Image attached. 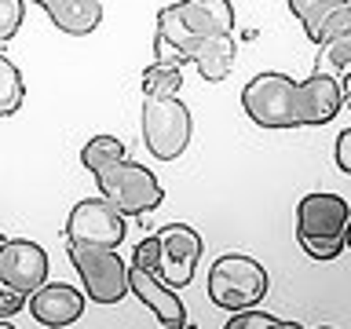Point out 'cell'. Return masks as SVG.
I'll use <instances>...</instances> for the list:
<instances>
[{
    "mask_svg": "<svg viewBox=\"0 0 351 329\" xmlns=\"http://www.w3.org/2000/svg\"><path fill=\"white\" fill-rule=\"evenodd\" d=\"M33 4H44V0H33Z\"/></svg>",
    "mask_w": 351,
    "mask_h": 329,
    "instance_id": "83f0119b",
    "label": "cell"
},
{
    "mask_svg": "<svg viewBox=\"0 0 351 329\" xmlns=\"http://www.w3.org/2000/svg\"><path fill=\"white\" fill-rule=\"evenodd\" d=\"M22 15H26V4H22V0H0V44L19 33Z\"/></svg>",
    "mask_w": 351,
    "mask_h": 329,
    "instance_id": "7402d4cb",
    "label": "cell"
},
{
    "mask_svg": "<svg viewBox=\"0 0 351 329\" xmlns=\"http://www.w3.org/2000/svg\"><path fill=\"white\" fill-rule=\"evenodd\" d=\"M158 238H161L158 274L172 285V289L191 285L194 271H197V256H202V234L186 223H169Z\"/></svg>",
    "mask_w": 351,
    "mask_h": 329,
    "instance_id": "9c48e42d",
    "label": "cell"
},
{
    "mask_svg": "<svg viewBox=\"0 0 351 329\" xmlns=\"http://www.w3.org/2000/svg\"><path fill=\"white\" fill-rule=\"evenodd\" d=\"M191 110L180 95H143V143L158 161H176L191 143Z\"/></svg>",
    "mask_w": 351,
    "mask_h": 329,
    "instance_id": "52a82bcc",
    "label": "cell"
},
{
    "mask_svg": "<svg viewBox=\"0 0 351 329\" xmlns=\"http://www.w3.org/2000/svg\"><path fill=\"white\" fill-rule=\"evenodd\" d=\"M227 329H300L296 322H282L267 311H256V307H241L227 318Z\"/></svg>",
    "mask_w": 351,
    "mask_h": 329,
    "instance_id": "d6986e66",
    "label": "cell"
},
{
    "mask_svg": "<svg viewBox=\"0 0 351 329\" xmlns=\"http://www.w3.org/2000/svg\"><path fill=\"white\" fill-rule=\"evenodd\" d=\"M22 99H26V84H22L19 66L11 62L8 55H0V117L15 114L22 106Z\"/></svg>",
    "mask_w": 351,
    "mask_h": 329,
    "instance_id": "2e32d148",
    "label": "cell"
},
{
    "mask_svg": "<svg viewBox=\"0 0 351 329\" xmlns=\"http://www.w3.org/2000/svg\"><path fill=\"white\" fill-rule=\"evenodd\" d=\"M26 300H29V315L37 318L40 326H48V329L73 326L77 318L84 315V293L73 289V285H62V282L37 285Z\"/></svg>",
    "mask_w": 351,
    "mask_h": 329,
    "instance_id": "4fadbf2b",
    "label": "cell"
},
{
    "mask_svg": "<svg viewBox=\"0 0 351 329\" xmlns=\"http://www.w3.org/2000/svg\"><path fill=\"white\" fill-rule=\"evenodd\" d=\"M344 33H351V4H340L333 15H329L322 26H318V33H315V44L322 48L326 40H333V37H344Z\"/></svg>",
    "mask_w": 351,
    "mask_h": 329,
    "instance_id": "ffe728a7",
    "label": "cell"
},
{
    "mask_svg": "<svg viewBox=\"0 0 351 329\" xmlns=\"http://www.w3.org/2000/svg\"><path fill=\"white\" fill-rule=\"evenodd\" d=\"M344 245L351 249V216H348V223H344Z\"/></svg>",
    "mask_w": 351,
    "mask_h": 329,
    "instance_id": "484cf974",
    "label": "cell"
},
{
    "mask_svg": "<svg viewBox=\"0 0 351 329\" xmlns=\"http://www.w3.org/2000/svg\"><path fill=\"white\" fill-rule=\"evenodd\" d=\"M348 4H351V0H348Z\"/></svg>",
    "mask_w": 351,
    "mask_h": 329,
    "instance_id": "f1b7e54d",
    "label": "cell"
},
{
    "mask_svg": "<svg viewBox=\"0 0 351 329\" xmlns=\"http://www.w3.org/2000/svg\"><path fill=\"white\" fill-rule=\"evenodd\" d=\"M183 62H191L205 81H227V73L234 70V33H194L180 44Z\"/></svg>",
    "mask_w": 351,
    "mask_h": 329,
    "instance_id": "7c38bea8",
    "label": "cell"
},
{
    "mask_svg": "<svg viewBox=\"0 0 351 329\" xmlns=\"http://www.w3.org/2000/svg\"><path fill=\"white\" fill-rule=\"evenodd\" d=\"M161 263V238L158 234H147L136 245V252H132V267H143V271H158Z\"/></svg>",
    "mask_w": 351,
    "mask_h": 329,
    "instance_id": "603a6c76",
    "label": "cell"
},
{
    "mask_svg": "<svg viewBox=\"0 0 351 329\" xmlns=\"http://www.w3.org/2000/svg\"><path fill=\"white\" fill-rule=\"evenodd\" d=\"M70 263L81 274V285L88 300L95 304H117L128 293V263L117 256V245H88L70 241Z\"/></svg>",
    "mask_w": 351,
    "mask_h": 329,
    "instance_id": "8992f818",
    "label": "cell"
},
{
    "mask_svg": "<svg viewBox=\"0 0 351 329\" xmlns=\"http://www.w3.org/2000/svg\"><path fill=\"white\" fill-rule=\"evenodd\" d=\"M194 33H234V8L227 0H176L158 11V62L183 66L180 44Z\"/></svg>",
    "mask_w": 351,
    "mask_h": 329,
    "instance_id": "7a4b0ae2",
    "label": "cell"
},
{
    "mask_svg": "<svg viewBox=\"0 0 351 329\" xmlns=\"http://www.w3.org/2000/svg\"><path fill=\"white\" fill-rule=\"evenodd\" d=\"M351 208L337 194H307L296 205V241L311 260H337Z\"/></svg>",
    "mask_w": 351,
    "mask_h": 329,
    "instance_id": "3957f363",
    "label": "cell"
},
{
    "mask_svg": "<svg viewBox=\"0 0 351 329\" xmlns=\"http://www.w3.org/2000/svg\"><path fill=\"white\" fill-rule=\"evenodd\" d=\"M55 22V29L70 33V37H88L103 22V4L99 0H44L40 4Z\"/></svg>",
    "mask_w": 351,
    "mask_h": 329,
    "instance_id": "5bb4252c",
    "label": "cell"
},
{
    "mask_svg": "<svg viewBox=\"0 0 351 329\" xmlns=\"http://www.w3.org/2000/svg\"><path fill=\"white\" fill-rule=\"evenodd\" d=\"M337 169L351 175V128H344L337 136Z\"/></svg>",
    "mask_w": 351,
    "mask_h": 329,
    "instance_id": "d4e9b609",
    "label": "cell"
},
{
    "mask_svg": "<svg viewBox=\"0 0 351 329\" xmlns=\"http://www.w3.org/2000/svg\"><path fill=\"white\" fill-rule=\"evenodd\" d=\"M322 55L329 59V66H333L337 73H351V33H344V37H333V40H326L322 44Z\"/></svg>",
    "mask_w": 351,
    "mask_h": 329,
    "instance_id": "44dd1931",
    "label": "cell"
},
{
    "mask_svg": "<svg viewBox=\"0 0 351 329\" xmlns=\"http://www.w3.org/2000/svg\"><path fill=\"white\" fill-rule=\"evenodd\" d=\"M0 282L15 285L19 293H33L48 282V252L29 238L0 241Z\"/></svg>",
    "mask_w": 351,
    "mask_h": 329,
    "instance_id": "30bf717a",
    "label": "cell"
},
{
    "mask_svg": "<svg viewBox=\"0 0 351 329\" xmlns=\"http://www.w3.org/2000/svg\"><path fill=\"white\" fill-rule=\"evenodd\" d=\"M271 289V278L263 263L241 252H227L213 263L208 271V300L223 311H241V307H256Z\"/></svg>",
    "mask_w": 351,
    "mask_h": 329,
    "instance_id": "5b68a950",
    "label": "cell"
},
{
    "mask_svg": "<svg viewBox=\"0 0 351 329\" xmlns=\"http://www.w3.org/2000/svg\"><path fill=\"white\" fill-rule=\"evenodd\" d=\"M92 175L99 183L103 202H110L121 216H147L165 202L158 175L150 169H143V164H136V161H128V158L110 161L103 169H95Z\"/></svg>",
    "mask_w": 351,
    "mask_h": 329,
    "instance_id": "277c9868",
    "label": "cell"
},
{
    "mask_svg": "<svg viewBox=\"0 0 351 329\" xmlns=\"http://www.w3.org/2000/svg\"><path fill=\"white\" fill-rule=\"evenodd\" d=\"M344 99L351 103V73H348V88H344Z\"/></svg>",
    "mask_w": 351,
    "mask_h": 329,
    "instance_id": "4316f807",
    "label": "cell"
},
{
    "mask_svg": "<svg viewBox=\"0 0 351 329\" xmlns=\"http://www.w3.org/2000/svg\"><path fill=\"white\" fill-rule=\"evenodd\" d=\"M180 88H183V66L154 59L143 70V95H180Z\"/></svg>",
    "mask_w": 351,
    "mask_h": 329,
    "instance_id": "9a60e30c",
    "label": "cell"
},
{
    "mask_svg": "<svg viewBox=\"0 0 351 329\" xmlns=\"http://www.w3.org/2000/svg\"><path fill=\"white\" fill-rule=\"evenodd\" d=\"M121 158H128V150L117 136H95V139H88L84 150H81V164L88 172L103 169V164H110V161H121Z\"/></svg>",
    "mask_w": 351,
    "mask_h": 329,
    "instance_id": "e0dca14e",
    "label": "cell"
},
{
    "mask_svg": "<svg viewBox=\"0 0 351 329\" xmlns=\"http://www.w3.org/2000/svg\"><path fill=\"white\" fill-rule=\"evenodd\" d=\"M340 106L344 88L322 66L307 81H293L285 73H256L241 92V110L260 128H318L329 125Z\"/></svg>",
    "mask_w": 351,
    "mask_h": 329,
    "instance_id": "6da1fadb",
    "label": "cell"
},
{
    "mask_svg": "<svg viewBox=\"0 0 351 329\" xmlns=\"http://www.w3.org/2000/svg\"><path fill=\"white\" fill-rule=\"evenodd\" d=\"M128 293H136L139 304L150 307L165 329H183L186 326V307L180 300V293H176L158 271L128 267Z\"/></svg>",
    "mask_w": 351,
    "mask_h": 329,
    "instance_id": "8fae6325",
    "label": "cell"
},
{
    "mask_svg": "<svg viewBox=\"0 0 351 329\" xmlns=\"http://www.w3.org/2000/svg\"><path fill=\"white\" fill-rule=\"evenodd\" d=\"M22 307H26V293H19L15 285L0 282V318H11V315H19Z\"/></svg>",
    "mask_w": 351,
    "mask_h": 329,
    "instance_id": "cb8c5ba5",
    "label": "cell"
},
{
    "mask_svg": "<svg viewBox=\"0 0 351 329\" xmlns=\"http://www.w3.org/2000/svg\"><path fill=\"white\" fill-rule=\"evenodd\" d=\"M340 4H348V0H289V11L304 22V33L315 40L318 26H322V22L333 15Z\"/></svg>",
    "mask_w": 351,
    "mask_h": 329,
    "instance_id": "ac0fdd59",
    "label": "cell"
},
{
    "mask_svg": "<svg viewBox=\"0 0 351 329\" xmlns=\"http://www.w3.org/2000/svg\"><path fill=\"white\" fill-rule=\"evenodd\" d=\"M125 230V216L103 197L77 202L66 219V241H88V245H121Z\"/></svg>",
    "mask_w": 351,
    "mask_h": 329,
    "instance_id": "ba28073f",
    "label": "cell"
}]
</instances>
